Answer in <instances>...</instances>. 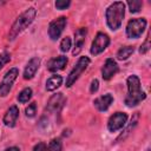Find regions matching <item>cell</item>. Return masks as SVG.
Masks as SVG:
<instances>
[{
	"label": "cell",
	"instance_id": "cell-6",
	"mask_svg": "<svg viewBox=\"0 0 151 151\" xmlns=\"http://www.w3.org/2000/svg\"><path fill=\"white\" fill-rule=\"evenodd\" d=\"M18 76H19V70L17 67H12L5 73L4 78L0 83V97H6L11 92L12 86H13L14 81L17 80Z\"/></svg>",
	"mask_w": 151,
	"mask_h": 151
},
{
	"label": "cell",
	"instance_id": "cell-2",
	"mask_svg": "<svg viewBox=\"0 0 151 151\" xmlns=\"http://www.w3.org/2000/svg\"><path fill=\"white\" fill-rule=\"evenodd\" d=\"M35 15H37V9L34 7H29L27 9H25L17 19L15 21L13 22L12 27L9 28V32H8V40L9 41H13L24 29H26L32 22L33 20L35 19Z\"/></svg>",
	"mask_w": 151,
	"mask_h": 151
},
{
	"label": "cell",
	"instance_id": "cell-4",
	"mask_svg": "<svg viewBox=\"0 0 151 151\" xmlns=\"http://www.w3.org/2000/svg\"><path fill=\"white\" fill-rule=\"evenodd\" d=\"M91 60L88 57H80L78 59V61L76 63V65L73 66V68L70 71L67 78H66V87H71L78 79L79 77L84 73V71H86L87 66L90 65Z\"/></svg>",
	"mask_w": 151,
	"mask_h": 151
},
{
	"label": "cell",
	"instance_id": "cell-8",
	"mask_svg": "<svg viewBox=\"0 0 151 151\" xmlns=\"http://www.w3.org/2000/svg\"><path fill=\"white\" fill-rule=\"evenodd\" d=\"M127 122V114L125 112H116L107 120V130L110 132H117L125 127Z\"/></svg>",
	"mask_w": 151,
	"mask_h": 151
},
{
	"label": "cell",
	"instance_id": "cell-5",
	"mask_svg": "<svg viewBox=\"0 0 151 151\" xmlns=\"http://www.w3.org/2000/svg\"><path fill=\"white\" fill-rule=\"evenodd\" d=\"M146 25H147V21L144 18H134V19H131L127 22L126 28H125L126 37L130 38V39H138L143 34V32L145 31Z\"/></svg>",
	"mask_w": 151,
	"mask_h": 151
},
{
	"label": "cell",
	"instance_id": "cell-14",
	"mask_svg": "<svg viewBox=\"0 0 151 151\" xmlns=\"http://www.w3.org/2000/svg\"><path fill=\"white\" fill-rule=\"evenodd\" d=\"M39 66H40V59L38 57H33L28 60V63L26 64L25 66V70H24V79L26 80H29L32 79L37 71L39 70Z\"/></svg>",
	"mask_w": 151,
	"mask_h": 151
},
{
	"label": "cell",
	"instance_id": "cell-25",
	"mask_svg": "<svg viewBox=\"0 0 151 151\" xmlns=\"http://www.w3.org/2000/svg\"><path fill=\"white\" fill-rule=\"evenodd\" d=\"M54 5H55V8H57V9L63 11V9H66V8L70 7L71 1H70V0H57V1L54 2Z\"/></svg>",
	"mask_w": 151,
	"mask_h": 151
},
{
	"label": "cell",
	"instance_id": "cell-17",
	"mask_svg": "<svg viewBox=\"0 0 151 151\" xmlns=\"http://www.w3.org/2000/svg\"><path fill=\"white\" fill-rule=\"evenodd\" d=\"M63 84V77L61 76H58V74H54L52 77H50L47 80H46V90L52 92V91H55L58 87H60Z\"/></svg>",
	"mask_w": 151,
	"mask_h": 151
},
{
	"label": "cell",
	"instance_id": "cell-7",
	"mask_svg": "<svg viewBox=\"0 0 151 151\" xmlns=\"http://www.w3.org/2000/svg\"><path fill=\"white\" fill-rule=\"evenodd\" d=\"M110 45V37L106 33L103 32H98L97 35L94 37L92 44H91V48H90V53L92 55H98L101 52H104Z\"/></svg>",
	"mask_w": 151,
	"mask_h": 151
},
{
	"label": "cell",
	"instance_id": "cell-26",
	"mask_svg": "<svg viewBox=\"0 0 151 151\" xmlns=\"http://www.w3.org/2000/svg\"><path fill=\"white\" fill-rule=\"evenodd\" d=\"M11 61V54L8 52H2L0 53V70Z\"/></svg>",
	"mask_w": 151,
	"mask_h": 151
},
{
	"label": "cell",
	"instance_id": "cell-31",
	"mask_svg": "<svg viewBox=\"0 0 151 151\" xmlns=\"http://www.w3.org/2000/svg\"><path fill=\"white\" fill-rule=\"evenodd\" d=\"M146 151H150V149H147V150H146Z\"/></svg>",
	"mask_w": 151,
	"mask_h": 151
},
{
	"label": "cell",
	"instance_id": "cell-3",
	"mask_svg": "<svg viewBox=\"0 0 151 151\" xmlns=\"http://www.w3.org/2000/svg\"><path fill=\"white\" fill-rule=\"evenodd\" d=\"M124 15H125V4L123 1L112 2L106 8L105 12V19L109 28L112 31H117L118 28H120Z\"/></svg>",
	"mask_w": 151,
	"mask_h": 151
},
{
	"label": "cell",
	"instance_id": "cell-11",
	"mask_svg": "<svg viewBox=\"0 0 151 151\" xmlns=\"http://www.w3.org/2000/svg\"><path fill=\"white\" fill-rule=\"evenodd\" d=\"M86 37H87V28L85 27H80L74 32V48L72 51V54L74 57L81 52L86 41Z\"/></svg>",
	"mask_w": 151,
	"mask_h": 151
},
{
	"label": "cell",
	"instance_id": "cell-13",
	"mask_svg": "<svg viewBox=\"0 0 151 151\" xmlns=\"http://www.w3.org/2000/svg\"><path fill=\"white\" fill-rule=\"evenodd\" d=\"M18 118H19V107L17 105H12L5 112L4 118H2V123L7 127H14Z\"/></svg>",
	"mask_w": 151,
	"mask_h": 151
},
{
	"label": "cell",
	"instance_id": "cell-15",
	"mask_svg": "<svg viewBox=\"0 0 151 151\" xmlns=\"http://www.w3.org/2000/svg\"><path fill=\"white\" fill-rule=\"evenodd\" d=\"M112 103H113V96H112L111 93H106V94L100 96V97H98V98H96V99L93 100L94 107H96L98 111H100V112L106 111V110L111 106Z\"/></svg>",
	"mask_w": 151,
	"mask_h": 151
},
{
	"label": "cell",
	"instance_id": "cell-27",
	"mask_svg": "<svg viewBox=\"0 0 151 151\" xmlns=\"http://www.w3.org/2000/svg\"><path fill=\"white\" fill-rule=\"evenodd\" d=\"M150 37H149V34H147V37H146V39H145V41L142 44V46L139 47V53L140 54H145V53H147L149 52V50H150Z\"/></svg>",
	"mask_w": 151,
	"mask_h": 151
},
{
	"label": "cell",
	"instance_id": "cell-16",
	"mask_svg": "<svg viewBox=\"0 0 151 151\" xmlns=\"http://www.w3.org/2000/svg\"><path fill=\"white\" fill-rule=\"evenodd\" d=\"M67 57L65 55H58L55 58H52L48 63H47V70L50 72H58L65 68V66L67 65Z\"/></svg>",
	"mask_w": 151,
	"mask_h": 151
},
{
	"label": "cell",
	"instance_id": "cell-23",
	"mask_svg": "<svg viewBox=\"0 0 151 151\" xmlns=\"http://www.w3.org/2000/svg\"><path fill=\"white\" fill-rule=\"evenodd\" d=\"M37 113V104L33 101L31 104H28V106H26L25 109V114L27 118H33Z\"/></svg>",
	"mask_w": 151,
	"mask_h": 151
},
{
	"label": "cell",
	"instance_id": "cell-21",
	"mask_svg": "<svg viewBox=\"0 0 151 151\" xmlns=\"http://www.w3.org/2000/svg\"><path fill=\"white\" fill-rule=\"evenodd\" d=\"M61 150H63V143L60 138H53L47 145V151H61Z\"/></svg>",
	"mask_w": 151,
	"mask_h": 151
},
{
	"label": "cell",
	"instance_id": "cell-22",
	"mask_svg": "<svg viewBox=\"0 0 151 151\" xmlns=\"http://www.w3.org/2000/svg\"><path fill=\"white\" fill-rule=\"evenodd\" d=\"M127 6L131 13H138L143 7V1L140 0H129Z\"/></svg>",
	"mask_w": 151,
	"mask_h": 151
},
{
	"label": "cell",
	"instance_id": "cell-9",
	"mask_svg": "<svg viewBox=\"0 0 151 151\" xmlns=\"http://www.w3.org/2000/svg\"><path fill=\"white\" fill-rule=\"evenodd\" d=\"M67 24V18L66 17H59L54 19L53 21L50 22L48 25V37L51 40H58Z\"/></svg>",
	"mask_w": 151,
	"mask_h": 151
},
{
	"label": "cell",
	"instance_id": "cell-12",
	"mask_svg": "<svg viewBox=\"0 0 151 151\" xmlns=\"http://www.w3.org/2000/svg\"><path fill=\"white\" fill-rule=\"evenodd\" d=\"M66 103V98L64 97L63 93H55L53 94L48 101H47V106H46V110L48 112H58L61 110V107L64 106V104Z\"/></svg>",
	"mask_w": 151,
	"mask_h": 151
},
{
	"label": "cell",
	"instance_id": "cell-1",
	"mask_svg": "<svg viewBox=\"0 0 151 151\" xmlns=\"http://www.w3.org/2000/svg\"><path fill=\"white\" fill-rule=\"evenodd\" d=\"M127 94L125 97V105L127 107H134L146 98V93L142 90L140 79L136 74H131L126 79Z\"/></svg>",
	"mask_w": 151,
	"mask_h": 151
},
{
	"label": "cell",
	"instance_id": "cell-18",
	"mask_svg": "<svg viewBox=\"0 0 151 151\" xmlns=\"http://www.w3.org/2000/svg\"><path fill=\"white\" fill-rule=\"evenodd\" d=\"M138 119H139V112H136L134 114H133V117L131 118V122H130V124L127 125V127L123 131V133L117 138V140L116 142H119V140H124L130 133H131V131L134 129V126L137 125V123H138Z\"/></svg>",
	"mask_w": 151,
	"mask_h": 151
},
{
	"label": "cell",
	"instance_id": "cell-28",
	"mask_svg": "<svg viewBox=\"0 0 151 151\" xmlns=\"http://www.w3.org/2000/svg\"><path fill=\"white\" fill-rule=\"evenodd\" d=\"M98 88H99V81H98V79H93L91 81V85H90V92L93 94L98 91Z\"/></svg>",
	"mask_w": 151,
	"mask_h": 151
},
{
	"label": "cell",
	"instance_id": "cell-20",
	"mask_svg": "<svg viewBox=\"0 0 151 151\" xmlns=\"http://www.w3.org/2000/svg\"><path fill=\"white\" fill-rule=\"evenodd\" d=\"M32 94H33L32 88H31V87H25L24 90H21V91L19 92V94H18L17 99H18V101H19V103L25 104V103H27V101L32 98Z\"/></svg>",
	"mask_w": 151,
	"mask_h": 151
},
{
	"label": "cell",
	"instance_id": "cell-30",
	"mask_svg": "<svg viewBox=\"0 0 151 151\" xmlns=\"http://www.w3.org/2000/svg\"><path fill=\"white\" fill-rule=\"evenodd\" d=\"M4 151H20V149L18 146H11V147H7L5 149Z\"/></svg>",
	"mask_w": 151,
	"mask_h": 151
},
{
	"label": "cell",
	"instance_id": "cell-29",
	"mask_svg": "<svg viewBox=\"0 0 151 151\" xmlns=\"http://www.w3.org/2000/svg\"><path fill=\"white\" fill-rule=\"evenodd\" d=\"M33 151H47V145L45 143L40 142V143H38V144L34 145Z\"/></svg>",
	"mask_w": 151,
	"mask_h": 151
},
{
	"label": "cell",
	"instance_id": "cell-10",
	"mask_svg": "<svg viewBox=\"0 0 151 151\" xmlns=\"http://www.w3.org/2000/svg\"><path fill=\"white\" fill-rule=\"evenodd\" d=\"M119 67H118V64L117 61L113 59V58H107L101 67V77L104 80H110L112 79L117 72H118Z\"/></svg>",
	"mask_w": 151,
	"mask_h": 151
},
{
	"label": "cell",
	"instance_id": "cell-24",
	"mask_svg": "<svg viewBox=\"0 0 151 151\" xmlns=\"http://www.w3.org/2000/svg\"><path fill=\"white\" fill-rule=\"evenodd\" d=\"M59 47H60V51H61L63 53H66L67 51H70V48H71V38H70V37H65V38L61 40Z\"/></svg>",
	"mask_w": 151,
	"mask_h": 151
},
{
	"label": "cell",
	"instance_id": "cell-19",
	"mask_svg": "<svg viewBox=\"0 0 151 151\" xmlns=\"http://www.w3.org/2000/svg\"><path fill=\"white\" fill-rule=\"evenodd\" d=\"M133 51H134V47L133 46H123V47H120L118 50L116 57H117L118 60H126V59H129L131 57V54L133 53Z\"/></svg>",
	"mask_w": 151,
	"mask_h": 151
}]
</instances>
